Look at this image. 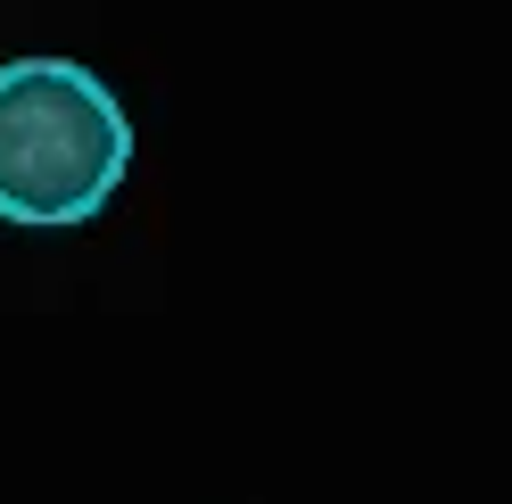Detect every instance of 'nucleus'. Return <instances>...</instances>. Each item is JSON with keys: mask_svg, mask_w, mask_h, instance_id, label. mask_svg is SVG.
Segmentation results:
<instances>
[{"mask_svg": "<svg viewBox=\"0 0 512 504\" xmlns=\"http://www.w3.org/2000/svg\"><path fill=\"white\" fill-rule=\"evenodd\" d=\"M133 174V116L75 58L0 67V215L9 224H91Z\"/></svg>", "mask_w": 512, "mask_h": 504, "instance_id": "1", "label": "nucleus"}]
</instances>
